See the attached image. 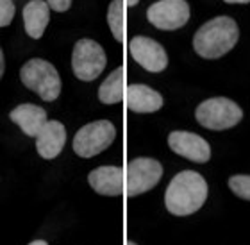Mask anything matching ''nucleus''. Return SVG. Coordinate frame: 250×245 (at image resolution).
<instances>
[{"mask_svg":"<svg viewBox=\"0 0 250 245\" xmlns=\"http://www.w3.org/2000/svg\"><path fill=\"white\" fill-rule=\"evenodd\" d=\"M208 199V183L198 172L184 170L170 181L165 193V206L172 215L188 217L202 208Z\"/></svg>","mask_w":250,"mask_h":245,"instance_id":"nucleus-1","label":"nucleus"},{"mask_svg":"<svg viewBox=\"0 0 250 245\" xmlns=\"http://www.w3.org/2000/svg\"><path fill=\"white\" fill-rule=\"evenodd\" d=\"M238 38V23L229 16H216L195 32L193 48L204 59H218L234 48Z\"/></svg>","mask_w":250,"mask_h":245,"instance_id":"nucleus-2","label":"nucleus"},{"mask_svg":"<svg viewBox=\"0 0 250 245\" xmlns=\"http://www.w3.org/2000/svg\"><path fill=\"white\" fill-rule=\"evenodd\" d=\"M21 83L43 100L52 102L61 93V77L52 63L45 59H29L20 70Z\"/></svg>","mask_w":250,"mask_h":245,"instance_id":"nucleus-3","label":"nucleus"},{"mask_svg":"<svg viewBox=\"0 0 250 245\" xmlns=\"http://www.w3.org/2000/svg\"><path fill=\"white\" fill-rule=\"evenodd\" d=\"M195 118L206 129L225 131L234 127L243 118V111L230 99L214 97V99H208L198 104Z\"/></svg>","mask_w":250,"mask_h":245,"instance_id":"nucleus-4","label":"nucleus"},{"mask_svg":"<svg viewBox=\"0 0 250 245\" xmlns=\"http://www.w3.org/2000/svg\"><path fill=\"white\" fill-rule=\"evenodd\" d=\"M116 129L109 120H97L84 125L73 138V151L81 157H93L115 141Z\"/></svg>","mask_w":250,"mask_h":245,"instance_id":"nucleus-5","label":"nucleus"},{"mask_svg":"<svg viewBox=\"0 0 250 245\" xmlns=\"http://www.w3.org/2000/svg\"><path fill=\"white\" fill-rule=\"evenodd\" d=\"M105 63V52L102 45H99L93 40H79L73 47L72 52V68L75 77L81 81H95L100 73L104 72Z\"/></svg>","mask_w":250,"mask_h":245,"instance_id":"nucleus-6","label":"nucleus"},{"mask_svg":"<svg viewBox=\"0 0 250 245\" xmlns=\"http://www.w3.org/2000/svg\"><path fill=\"white\" fill-rule=\"evenodd\" d=\"M163 178V165L152 157H136L127 165V193L136 197L148 192Z\"/></svg>","mask_w":250,"mask_h":245,"instance_id":"nucleus-7","label":"nucleus"},{"mask_svg":"<svg viewBox=\"0 0 250 245\" xmlns=\"http://www.w3.org/2000/svg\"><path fill=\"white\" fill-rule=\"evenodd\" d=\"M146 18L161 31H177L189 20V5L186 0H159L146 9Z\"/></svg>","mask_w":250,"mask_h":245,"instance_id":"nucleus-8","label":"nucleus"},{"mask_svg":"<svg viewBox=\"0 0 250 245\" xmlns=\"http://www.w3.org/2000/svg\"><path fill=\"white\" fill-rule=\"evenodd\" d=\"M130 56L134 61L143 67L146 72H163L168 67V56L165 52L163 45L146 36H136L129 43Z\"/></svg>","mask_w":250,"mask_h":245,"instance_id":"nucleus-9","label":"nucleus"},{"mask_svg":"<svg viewBox=\"0 0 250 245\" xmlns=\"http://www.w3.org/2000/svg\"><path fill=\"white\" fill-rule=\"evenodd\" d=\"M168 145L175 154L186 157L189 161L206 163L211 157V147L202 136L188 131H173L168 136Z\"/></svg>","mask_w":250,"mask_h":245,"instance_id":"nucleus-10","label":"nucleus"},{"mask_svg":"<svg viewBox=\"0 0 250 245\" xmlns=\"http://www.w3.org/2000/svg\"><path fill=\"white\" fill-rule=\"evenodd\" d=\"M66 143V129L58 120H47L36 136V151L43 159H54L59 156Z\"/></svg>","mask_w":250,"mask_h":245,"instance_id":"nucleus-11","label":"nucleus"},{"mask_svg":"<svg viewBox=\"0 0 250 245\" xmlns=\"http://www.w3.org/2000/svg\"><path fill=\"white\" fill-rule=\"evenodd\" d=\"M88 183L100 195L118 197L124 192V172L120 167H99L89 172Z\"/></svg>","mask_w":250,"mask_h":245,"instance_id":"nucleus-12","label":"nucleus"},{"mask_svg":"<svg viewBox=\"0 0 250 245\" xmlns=\"http://www.w3.org/2000/svg\"><path fill=\"white\" fill-rule=\"evenodd\" d=\"M127 108L134 113H156L163 108V97L159 91L146 84H130L125 91Z\"/></svg>","mask_w":250,"mask_h":245,"instance_id":"nucleus-13","label":"nucleus"},{"mask_svg":"<svg viewBox=\"0 0 250 245\" xmlns=\"http://www.w3.org/2000/svg\"><path fill=\"white\" fill-rule=\"evenodd\" d=\"M9 118L23 131V134L36 138L47 124V111L36 104H20L11 111Z\"/></svg>","mask_w":250,"mask_h":245,"instance_id":"nucleus-14","label":"nucleus"},{"mask_svg":"<svg viewBox=\"0 0 250 245\" xmlns=\"http://www.w3.org/2000/svg\"><path fill=\"white\" fill-rule=\"evenodd\" d=\"M50 20V7L43 0H31L23 7V23L25 31L32 40H40Z\"/></svg>","mask_w":250,"mask_h":245,"instance_id":"nucleus-15","label":"nucleus"},{"mask_svg":"<svg viewBox=\"0 0 250 245\" xmlns=\"http://www.w3.org/2000/svg\"><path fill=\"white\" fill-rule=\"evenodd\" d=\"M124 95V68L120 67L116 68L113 73H109L104 83L100 84L99 99L104 104H118V102H122Z\"/></svg>","mask_w":250,"mask_h":245,"instance_id":"nucleus-16","label":"nucleus"},{"mask_svg":"<svg viewBox=\"0 0 250 245\" xmlns=\"http://www.w3.org/2000/svg\"><path fill=\"white\" fill-rule=\"evenodd\" d=\"M124 0H113L107 9V23L116 42H124L125 34V16H124Z\"/></svg>","mask_w":250,"mask_h":245,"instance_id":"nucleus-17","label":"nucleus"},{"mask_svg":"<svg viewBox=\"0 0 250 245\" xmlns=\"http://www.w3.org/2000/svg\"><path fill=\"white\" fill-rule=\"evenodd\" d=\"M229 188L234 195L250 202V176H232L229 179Z\"/></svg>","mask_w":250,"mask_h":245,"instance_id":"nucleus-18","label":"nucleus"},{"mask_svg":"<svg viewBox=\"0 0 250 245\" xmlns=\"http://www.w3.org/2000/svg\"><path fill=\"white\" fill-rule=\"evenodd\" d=\"M15 18V2L0 0V27H7Z\"/></svg>","mask_w":250,"mask_h":245,"instance_id":"nucleus-19","label":"nucleus"},{"mask_svg":"<svg viewBox=\"0 0 250 245\" xmlns=\"http://www.w3.org/2000/svg\"><path fill=\"white\" fill-rule=\"evenodd\" d=\"M47 4L50 9L58 11V13H62V11H68L70 5H72V0H47Z\"/></svg>","mask_w":250,"mask_h":245,"instance_id":"nucleus-20","label":"nucleus"},{"mask_svg":"<svg viewBox=\"0 0 250 245\" xmlns=\"http://www.w3.org/2000/svg\"><path fill=\"white\" fill-rule=\"evenodd\" d=\"M4 75V52H2V48H0V79Z\"/></svg>","mask_w":250,"mask_h":245,"instance_id":"nucleus-21","label":"nucleus"},{"mask_svg":"<svg viewBox=\"0 0 250 245\" xmlns=\"http://www.w3.org/2000/svg\"><path fill=\"white\" fill-rule=\"evenodd\" d=\"M227 4H249L250 0H224Z\"/></svg>","mask_w":250,"mask_h":245,"instance_id":"nucleus-22","label":"nucleus"},{"mask_svg":"<svg viewBox=\"0 0 250 245\" xmlns=\"http://www.w3.org/2000/svg\"><path fill=\"white\" fill-rule=\"evenodd\" d=\"M29 245H48L45 240H34V242H31Z\"/></svg>","mask_w":250,"mask_h":245,"instance_id":"nucleus-23","label":"nucleus"},{"mask_svg":"<svg viewBox=\"0 0 250 245\" xmlns=\"http://www.w3.org/2000/svg\"><path fill=\"white\" fill-rule=\"evenodd\" d=\"M138 2H140V0H125V4L129 5V7H132V5H136V4H138Z\"/></svg>","mask_w":250,"mask_h":245,"instance_id":"nucleus-24","label":"nucleus"},{"mask_svg":"<svg viewBox=\"0 0 250 245\" xmlns=\"http://www.w3.org/2000/svg\"><path fill=\"white\" fill-rule=\"evenodd\" d=\"M125 245H138V244H134V242H127Z\"/></svg>","mask_w":250,"mask_h":245,"instance_id":"nucleus-25","label":"nucleus"}]
</instances>
